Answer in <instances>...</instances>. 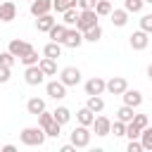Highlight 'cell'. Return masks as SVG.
<instances>
[{
  "label": "cell",
  "mask_w": 152,
  "mask_h": 152,
  "mask_svg": "<svg viewBox=\"0 0 152 152\" xmlns=\"http://www.w3.org/2000/svg\"><path fill=\"white\" fill-rule=\"evenodd\" d=\"M55 21H57V19H55L50 12H48V14H40V17H36V28H38L40 33H48V31L55 26Z\"/></svg>",
  "instance_id": "16"
},
{
  "label": "cell",
  "mask_w": 152,
  "mask_h": 152,
  "mask_svg": "<svg viewBox=\"0 0 152 152\" xmlns=\"http://www.w3.org/2000/svg\"><path fill=\"white\" fill-rule=\"evenodd\" d=\"M71 7H76V0H52V10L57 14H62L64 10H71Z\"/></svg>",
  "instance_id": "32"
},
{
  "label": "cell",
  "mask_w": 152,
  "mask_h": 152,
  "mask_svg": "<svg viewBox=\"0 0 152 152\" xmlns=\"http://www.w3.org/2000/svg\"><path fill=\"white\" fill-rule=\"evenodd\" d=\"M126 88H128V81H126L124 76H112V78L107 81V86H104V90L112 93V95H121Z\"/></svg>",
  "instance_id": "10"
},
{
  "label": "cell",
  "mask_w": 152,
  "mask_h": 152,
  "mask_svg": "<svg viewBox=\"0 0 152 152\" xmlns=\"http://www.w3.org/2000/svg\"><path fill=\"white\" fill-rule=\"evenodd\" d=\"M97 12L95 10H78V19H76V28L78 31H88L97 24Z\"/></svg>",
  "instance_id": "3"
},
{
  "label": "cell",
  "mask_w": 152,
  "mask_h": 152,
  "mask_svg": "<svg viewBox=\"0 0 152 152\" xmlns=\"http://www.w3.org/2000/svg\"><path fill=\"white\" fill-rule=\"evenodd\" d=\"M102 38V26L100 24H95L93 28H88V31H83V40L86 43H97Z\"/></svg>",
  "instance_id": "25"
},
{
  "label": "cell",
  "mask_w": 152,
  "mask_h": 152,
  "mask_svg": "<svg viewBox=\"0 0 152 152\" xmlns=\"http://www.w3.org/2000/svg\"><path fill=\"white\" fill-rule=\"evenodd\" d=\"M83 43H86V40H83V31H78L76 26H69L62 45H64V48H81Z\"/></svg>",
  "instance_id": "5"
},
{
  "label": "cell",
  "mask_w": 152,
  "mask_h": 152,
  "mask_svg": "<svg viewBox=\"0 0 152 152\" xmlns=\"http://www.w3.org/2000/svg\"><path fill=\"white\" fill-rule=\"evenodd\" d=\"M126 150H128V152H142V145H140V140H128Z\"/></svg>",
  "instance_id": "42"
},
{
  "label": "cell",
  "mask_w": 152,
  "mask_h": 152,
  "mask_svg": "<svg viewBox=\"0 0 152 152\" xmlns=\"http://www.w3.org/2000/svg\"><path fill=\"white\" fill-rule=\"evenodd\" d=\"M50 121H52V112H48V109H43V112L38 114V126H40V128H45V126H48Z\"/></svg>",
  "instance_id": "37"
},
{
  "label": "cell",
  "mask_w": 152,
  "mask_h": 152,
  "mask_svg": "<svg viewBox=\"0 0 152 152\" xmlns=\"http://www.w3.org/2000/svg\"><path fill=\"white\" fill-rule=\"evenodd\" d=\"M28 2H31V0H28Z\"/></svg>",
  "instance_id": "48"
},
{
  "label": "cell",
  "mask_w": 152,
  "mask_h": 152,
  "mask_svg": "<svg viewBox=\"0 0 152 152\" xmlns=\"http://www.w3.org/2000/svg\"><path fill=\"white\" fill-rule=\"evenodd\" d=\"M31 48H33V45H31V43H26V40H21V38H12V40H10V45H7V50H10L17 59H19L21 55H26Z\"/></svg>",
  "instance_id": "12"
},
{
  "label": "cell",
  "mask_w": 152,
  "mask_h": 152,
  "mask_svg": "<svg viewBox=\"0 0 152 152\" xmlns=\"http://www.w3.org/2000/svg\"><path fill=\"white\" fill-rule=\"evenodd\" d=\"M59 81H62L66 88L78 86V83H81V69H78V66H64V69L59 71Z\"/></svg>",
  "instance_id": "4"
},
{
  "label": "cell",
  "mask_w": 152,
  "mask_h": 152,
  "mask_svg": "<svg viewBox=\"0 0 152 152\" xmlns=\"http://www.w3.org/2000/svg\"><path fill=\"white\" fill-rule=\"evenodd\" d=\"M140 28H142L145 33H152V12L140 17Z\"/></svg>",
  "instance_id": "36"
},
{
  "label": "cell",
  "mask_w": 152,
  "mask_h": 152,
  "mask_svg": "<svg viewBox=\"0 0 152 152\" xmlns=\"http://www.w3.org/2000/svg\"><path fill=\"white\" fill-rule=\"evenodd\" d=\"M128 43H131L133 50H145V48L150 45V33H145L142 28H138V31H133V33L128 36Z\"/></svg>",
  "instance_id": "9"
},
{
  "label": "cell",
  "mask_w": 152,
  "mask_h": 152,
  "mask_svg": "<svg viewBox=\"0 0 152 152\" xmlns=\"http://www.w3.org/2000/svg\"><path fill=\"white\" fill-rule=\"evenodd\" d=\"M0 147H2V145H0Z\"/></svg>",
  "instance_id": "47"
},
{
  "label": "cell",
  "mask_w": 152,
  "mask_h": 152,
  "mask_svg": "<svg viewBox=\"0 0 152 152\" xmlns=\"http://www.w3.org/2000/svg\"><path fill=\"white\" fill-rule=\"evenodd\" d=\"M109 133H114L116 138H124V135H126V121H119V119L112 121V131H109Z\"/></svg>",
  "instance_id": "34"
},
{
  "label": "cell",
  "mask_w": 152,
  "mask_h": 152,
  "mask_svg": "<svg viewBox=\"0 0 152 152\" xmlns=\"http://www.w3.org/2000/svg\"><path fill=\"white\" fill-rule=\"evenodd\" d=\"M43 109H45V100H43V97H31V100L26 102V112L33 114V116H38Z\"/></svg>",
  "instance_id": "22"
},
{
  "label": "cell",
  "mask_w": 152,
  "mask_h": 152,
  "mask_svg": "<svg viewBox=\"0 0 152 152\" xmlns=\"http://www.w3.org/2000/svg\"><path fill=\"white\" fill-rule=\"evenodd\" d=\"M45 93H48V97H52V100H64L66 97V86L57 78V81H48L45 83Z\"/></svg>",
  "instance_id": "8"
},
{
  "label": "cell",
  "mask_w": 152,
  "mask_h": 152,
  "mask_svg": "<svg viewBox=\"0 0 152 152\" xmlns=\"http://www.w3.org/2000/svg\"><path fill=\"white\" fill-rule=\"evenodd\" d=\"M133 116H135V109H133V107H128V104H121V107H119V112H116V119H119V121H126V124H128V121H133Z\"/></svg>",
  "instance_id": "28"
},
{
  "label": "cell",
  "mask_w": 152,
  "mask_h": 152,
  "mask_svg": "<svg viewBox=\"0 0 152 152\" xmlns=\"http://www.w3.org/2000/svg\"><path fill=\"white\" fill-rule=\"evenodd\" d=\"M95 2L97 0H76V7L78 10H95Z\"/></svg>",
  "instance_id": "41"
},
{
  "label": "cell",
  "mask_w": 152,
  "mask_h": 152,
  "mask_svg": "<svg viewBox=\"0 0 152 152\" xmlns=\"http://www.w3.org/2000/svg\"><path fill=\"white\" fill-rule=\"evenodd\" d=\"M38 59H40V57H38V50H36V48H31V50H28L26 55H21V57H19V62H21L24 66H31V64H38Z\"/></svg>",
  "instance_id": "29"
},
{
  "label": "cell",
  "mask_w": 152,
  "mask_h": 152,
  "mask_svg": "<svg viewBox=\"0 0 152 152\" xmlns=\"http://www.w3.org/2000/svg\"><path fill=\"white\" fill-rule=\"evenodd\" d=\"M12 19H17V5L12 2V0H5V2H0V21H12Z\"/></svg>",
  "instance_id": "14"
},
{
  "label": "cell",
  "mask_w": 152,
  "mask_h": 152,
  "mask_svg": "<svg viewBox=\"0 0 152 152\" xmlns=\"http://www.w3.org/2000/svg\"><path fill=\"white\" fill-rule=\"evenodd\" d=\"M69 135H71V142L76 145V150H78V147H88V145H90V138H93L90 126H83V124H78Z\"/></svg>",
  "instance_id": "2"
},
{
  "label": "cell",
  "mask_w": 152,
  "mask_h": 152,
  "mask_svg": "<svg viewBox=\"0 0 152 152\" xmlns=\"http://www.w3.org/2000/svg\"><path fill=\"white\" fill-rule=\"evenodd\" d=\"M24 81H26V86H40L45 81V74L40 71L38 64H31V66L24 69Z\"/></svg>",
  "instance_id": "6"
},
{
  "label": "cell",
  "mask_w": 152,
  "mask_h": 152,
  "mask_svg": "<svg viewBox=\"0 0 152 152\" xmlns=\"http://www.w3.org/2000/svg\"><path fill=\"white\" fill-rule=\"evenodd\" d=\"M76 19H78V7H71V10L62 12V24L64 26H76Z\"/></svg>",
  "instance_id": "27"
},
{
  "label": "cell",
  "mask_w": 152,
  "mask_h": 152,
  "mask_svg": "<svg viewBox=\"0 0 152 152\" xmlns=\"http://www.w3.org/2000/svg\"><path fill=\"white\" fill-rule=\"evenodd\" d=\"M93 128H95V135L104 138V135H109V131H112V119H107L104 114H97L95 121H93Z\"/></svg>",
  "instance_id": "11"
},
{
  "label": "cell",
  "mask_w": 152,
  "mask_h": 152,
  "mask_svg": "<svg viewBox=\"0 0 152 152\" xmlns=\"http://www.w3.org/2000/svg\"><path fill=\"white\" fill-rule=\"evenodd\" d=\"M45 131L40 128V126H26V128H21V133H19V140H21V145H26V147H40L43 142H45Z\"/></svg>",
  "instance_id": "1"
},
{
  "label": "cell",
  "mask_w": 152,
  "mask_h": 152,
  "mask_svg": "<svg viewBox=\"0 0 152 152\" xmlns=\"http://www.w3.org/2000/svg\"><path fill=\"white\" fill-rule=\"evenodd\" d=\"M121 97H124V104H128V107H133V109H138V107L142 104V93H140V90L126 88V90L121 93Z\"/></svg>",
  "instance_id": "13"
},
{
  "label": "cell",
  "mask_w": 152,
  "mask_h": 152,
  "mask_svg": "<svg viewBox=\"0 0 152 152\" xmlns=\"http://www.w3.org/2000/svg\"><path fill=\"white\" fill-rule=\"evenodd\" d=\"M140 145H142V150H147V152H152V126H145L142 131H140Z\"/></svg>",
  "instance_id": "26"
},
{
  "label": "cell",
  "mask_w": 152,
  "mask_h": 152,
  "mask_svg": "<svg viewBox=\"0 0 152 152\" xmlns=\"http://www.w3.org/2000/svg\"><path fill=\"white\" fill-rule=\"evenodd\" d=\"M142 2H150V5H152V0H142Z\"/></svg>",
  "instance_id": "46"
},
{
  "label": "cell",
  "mask_w": 152,
  "mask_h": 152,
  "mask_svg": "<svg viewBox=\"0 0 152 152\" xmlns=\"http://www.w3.org/2000/svg\"><path fill=\"white\" fill-rule=\"evenodd\" d=\"M76 121L83 124V126H93V121H95V112H90L88 107H81V109L76 112Z\"/></svg>",
  "instance_id": "24"
},
{
  "label": "cell",
  "mask_w": 152,
  "mask_h": 152,
  "mask_svg": "<svg viewBox=\"0 0 152 152\" xmlns=\"http://www.w3.org/2000/svg\"><path fill=\"white\" fill-rule=\"evenodd\" d=\"M59 152H76V145H74V142H66V145L59 147Z\"/></svg>",
  "instance_id": "43"
},
{
  "label": "cell",
  "mask_w": 152,
  "mask_h": 152,
  "mask_svg": "<svg viewBox=\"0 0 152 152\" xmlns=\"http://www.w3.org/2000/svg\"><path fill=\"white\" fill-rule=\"evenodd\" d=\"M38 66L45 76H55L57 74V59H50V57H40L38 59Z\"/></svg>",
  "instance_id": "20"
},
{
  "label": "cell",
  "mask_w": 152,
  "mask_h": 152,
  "mask_svg": "<svg viewBox=\"0 0 152 152\" xmlns=\"http://www.w3.org/2000/svg\"><path fill=\"white\" fill-rule=\"evenodd\" d=\"M126 138H128V140H138V138H140V128H138L133 121L126 124Z\"/></svg>",
  "instance_id": "35"
},
{
  "label": "cell",
  "mask_w": 152,
  "mask_h": 152,
  "mask_svg": "<svg viewBox=\"0 0 152 152\" xmlns=\"http://www.w3.org/2000/svg\"><path fill=\"white\" fill-rule=\"evenodd\" d=\"M52 119H55L57 124H62V126H64V124H69V121H71V109H69V107H64V104H59V107H55V109H52Z\"/></svg>",
  "instance_id": "17"
},
{
  "label": "cell",
  "mask_w": 152,
  "mask_h": 152,
  "mask_svg": "<svg viewBox=\"0 0 152 152\" xmlns=\"http://www.w3.org/2000/svg\"><path fill=\"white\" fill-rule=\"evenodd\" d=\"M109 19H112V26L121 28V26L128 24V12H126V10H112V12H109Z\"/></svg>",
  "instance_id": "18"
},
{
  "label": "cell",
  "mask_w": 152,
  "mask_h": 152,
  "mask_svg": "<svg viewBox=\"0 0 152 152\" xmlns=\"http://www.w3.org/2000/svg\"><path fill=\"white\" fill-rule=\"evenodd\" d=\"M133 124L142 131L145 126H150V119H147V114H135V116H133Z\"/></svg>",
  "instance_id": "39"
},
{
  "label": "cell",
  "mask_w": 152,
  "mask_h": 152,
  "mask_svg": "<svg viewBox=\"0 0 152 152\" xmlns=\"http://www.w3.org/2000/svg\"><path fill=\"white\" fill-rule=\"evenodd\" d=\"M112 10H114V7H112V0H97V2H95V12H97V17H109Z\"/></svg>",
  "instance_id": "30"
},
{
  "label": "cell",
  "mask_w": 152,
  "mask_h": 152,
  "mask_svg": "<svg viewBox=\"0 0 152 152\" xmlns=\"http://www.w3.org/2000/svg\"><path fill=\"white\" fill-rule=\"evenodd\" d=\"M43 131H45V135H48V138H59V135H62V124H57V121L52 119Z\"/></svg>",
  "instance_id": "31"
},
{
  "label": "cell",
  "mask_w": 152,
  "mask_h": 152,
  "mask_svg": "<svg viewBox=\"0 0 152 152\" xmlns=\"http://www.w3.org/2000/svg\"><path fill=\"white\" fill-rule=\"evenodd\" d=\"M12 78V66H5V64H0V83H7Z\"/></svg>",
  "instance_id": "40"
},
{
  "label": "cell",
  "mask_w": 152,
  "mask_h": 152,
  "mask_svg": "<svg viewBox=\"0 0 152 152\" xmlns=\"http://www.w3.org/2000/svg\"><path fill=\"white\" fill-rule=\"evenodd\" d=\"M31 14L33 17H40V14H48L52 12V0H31Z\"/></svg>",
  "instance_id": "15"
},
{
  "label": "cell",
  "mask_w": 152,
  "mask_h": 152,
  "mask_svg": "<svg viewBox=\"0 0 152 152\" xmlns=\"http://www.w3.org/2000/svg\"><path fill=\"white\" fill-rule=\"evenodd\" d=\"M17 62V57L10 52V50H5V52H0V64H5V66H12Z\"/></svg>",
  "instance_id": "38"
},
{
  "label": "cell",
  "mask_w": 152,
  "mask_h": 152,
  "mask_svg": "<svg viewBox=\"0 0 152 152\" xmlns=\"http://www.w3.org/2000/svg\"><path fill=\"white\" fill-rule=\"evenodd\" d=\"M62 43H55V40H50L45 48H43V57H50V59H59L62 57Z\"/></svg>",
  "instance_id": "19"
},
{
  "label": "cell",
  "mask_w": 152,
  "mask_h": 152,
  "mask_svg": "<svg viewBox=\"0 0 152 152\" xmlns=\"http://www.w3.org/2000/svg\"><path fill=\"white\" fill-rule=\"evenodd\" d=\"M0 152H17V145L7 142V145H2V147H0Z\"/></svg>",
  "instance_id": "44"
},
{
  "label": "cell",
  "mask_w": 152,
  "mask_h": 152,
  "mask_svg": "<svg viewBox=\"0 0 152 152\" xmlns=\"http://www.w3.org/2000/svg\"><path fill=\"white\" fill-rule=\"evenodd\" d=\"M142 0H124V10L128 12V14H138L140 10H142Z\"/></svg>",
  "instance_id": "33"
},
{
  "label": "cell",
  "mask_w": 152,
  "mask_h": 152,
  "mask_svg": "<svg viewBox=\"0 0 152 152\" xmlns=\"http://www.w3.org/2000/svg\"><path fill=\"white\" fill-rule=\"evenodd\" d=\"M104 86H107V81L102 76H93V78H88L83 83V90H86V95H102Z\"/></svg>",
  "instance_id": "7"
},
{
  "label": "cell",
  "mask_w": 152,
  "mask_h": 152,
  "mask_svg": "<svg viewBox=\"0 0 152 152\" xmlns=\"http://www.w3.org/2000/svg\"><path fill=\"white\" fill-rule=\"evenodd\" d=\"M86 107H88L90 112L100 114V112L104 109V100H102V95H88V100H86Z\"/></svg>",
  "instance_id": "23"
},
{
  "label": "cell",
  "mask_w": 152,
  "mask_h": 152,
  "mask_svg": "<svg viewBox=\"0 0 152 152\" xmlns=\"http://www.w3.org/2000/svg\"><path fill=\"white\" fill-rule=\"evenodd\" d=\"M147 76H150V81H152V62L147 64Z\"/></svg>",
  "instance_id": "45"
},
{
  "label": "cell",
  "mask_w": 152,
  "mask_h": 152,
  "mask_svg": "<svg viewBox=\"0 0 152 152\" xmlns=\"http://www.w3.org/2000/svg\"><path fill=\"white\" fill-rule=\"evenodd\" d=\"M66 28H69V26H64V24H57V21H55V26L48 31L50 40H55V43H62V40H64V36H66Z\"/></svg>",
  "instance_id": "21"
}]
</instances>
